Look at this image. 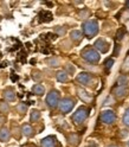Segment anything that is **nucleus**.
I'll return each instance as SVG.
<instances>
[{
    "instance_id": "obj_1",
    "label": "nucleus",
    "mask_w": 129,
    "mask_h": 147,
    "mask_svg": "<svg viewBox=\"0 0 129 147\" xmlns=\"http://www.w3.org/2000/svg\"><path fill=\"white\" fill-rule=\"evenodd\" d=\"M81 56L83 59H85L89 63H98L99 62V53L94 48H90V47H87L83 49L81 52Z\"/></svg>"
},
{
    "instance_id": "obj_2",
    "label": "nucleus",
    "mask_w": 129,
    "mask_h": 147,
    "mask_svg": "<svg viewBox=\"0 0 129 147\" xmlns=\"http://www.w3.org/2000/svg\"><path fill=\"white\" fill-rule=\"evenodd\" d=\"M82 27H83V32H84V34L88 37V38H93V37H95L98 32V23L96 20H93V19L83 23Z\"/></svg>"
},
{
    "instance_id": "obj_3",
    "label": "nucleus",
    "mask_w": 129,
    "mask_h": 147,
    "mask_svg": "<svg viewBox=\"0 0 129 147\" xmlns=\"http://www.w3.org/2000/svg\"><path fill=\"white\" fill-rule=\"evenodd\" d=\"M89 115V109L87 107H79L72 115V121L76 125H81L82 122L85 121V119Z\"/></svg>"
},
{
    "instance_id": "obj_4",
    "label": "nucleus",
    "mask_w": 129,
    "mask_h": 147,
    "mask_svg": "<svg viewBox=\"0 0 129 147\" xmlns=\"http://www.w3.org/2000/svg\"><path fill=\"white\" fill-rule=\"evenodd\" d=\"M59 98H60V95L57 90H51L50 93L48 94L46 96V103L50 108H56L59 103Z\"/></svg>"
},
{
    "instance_id": "obj_5",
    "label": "nucleus",
    "mask_w": 129,
    "mask_h": 147,
    "mask_svg": "<svg viewBox=\"0 0 129 147\" xmlns=\"http://www.w3.org/2000/svg\"><path fill=\"white\" fill-rule=\"evenodd\" d=\"M73 107H75V101H73L72 98H70V97L63 98L59 102V110L63 114H67V113L71 112Z\"/></svg>"
},
{
    "instance_id": "obj_6",
    "label": "nucleus",
    "mask_w": 129,
    "mask_h": 147,
    "mask_svg": "<svg viewBox=\"0 0 129 147\" xmlns=\"http://www.w3.org/2000/svg\"><path fill=\"white\" fill-rule=\"evenodd\" d=\"M116 120V115L113 110H104L101 114V121L104 122L105 125H113Z\"/></svg>"
},
{
    "instance_id": "obj_7",
    "label": "nucleus",
    "mask_w": 129,
    "mask_h": 147,
    "mask_svg": "<svg viewBox=\"0 0 129 147\" xmlns=\"http://www.w3.org/2000/svg\"><path fill=\"white\" fill-rule=\"evenodd\" d=\"M76 80L78 83H81L83 86H90V83L93 82V76H91L89 72H79Z\"/></svg>"
},
{
    "instance_id": "obj_8",
    "label": "nucleus",
    "mask_w": 129,
    "mask_h": 147,
    "mask_svg": "<svg viewBox=\"0 0 129 147\" xmlns=\"http://www.w3.org/2000/svg\"><path fill=\"white\" fill-rule=\"evenodd\" d=\"M112 94L116 98H123V97H126V95L128 94V86H116L113 89Z\"/></svg>"
},
{
    "instance_id": "obj_9",
    "label": "nucleus",
    "mask_w": 129,
    "mask_h": 147,
    "mask_svg": "<svg viewBox=\"0 0 129 147\" xmlns=\"http://www.w3.org/2000/svg\"><path fill=\"white\" fill-rule=\"evenodd\" d=\"M94 47H95L96 50H98L99 52H102V53H105V52H108V50H109V44H108V42L104 40L103 38L97 39V40L95 42V44H94Z\"/></svg>"
},
{
    "instance_id": "obj_10",
    "label": "nucleus",
    "mask_w": 129,
    "mask_h": 147,
    "mask_svg": "<svg viewBox=\"0 0 129 147\" xmlns=\"http://www.w3.org/2000/svg\"><path fill=\"white\" fill-rule=\"evenodd\" d=\"M40 145H42V147H57V139H56V136H53V135L46 136L42 140Z\"/></svg>"
},
{
    "instance_id": "obj_11",
    "label": "nucleus",
    "mask_w": 129,
    "mask_h": 147,
    "mask_svg": "<svg viewBox=\"0 0 129 147\" xmlns=\"http://www.w3.org/2000/svg\"><path fill=\"white\" fill-rule=\"evenodd\" d=\"M52 19H53V16H52V13L49 12V11H42V12L39 13V16H38L39 23H49V22H51Z\"/></svg>"
},
{
    "instance_id": "obj_12",
    "label": "nucleus",
    "mask_w": 129,
    "mask_h": 147,
    "mask_svg": "<svg viewBox=\"0 0 129 147\" xmlns=\"http://www.w3.org/2000/svg\"><path fill=\"white\" fill-rule=\"evenodd\" d=\"M77 94H78L79 98L83 100L84 102H90V101H91V96H90V94L88 93L87 90H84V89L77 88Z\"/></svg>"
},
{
    "instance_id": "obj_13",
    "label": "nucleus",
    "mask_w": 129,
    "mask_h": 147,
    "mask_svg": "<svg viewBox=\"0 0 129 147\" xmlns=\"http://www.w3.org/2000/svg\"><path fill=\"white\" fill-rule=\"evenodd\" d=\"M22 132H23V134H24L25 136H27V138H31V136H33V134H34V131H33L32 126H30L29 123L23 125V127H22Z\"/></svg>"
},
{
    "instance_id": "obj_14",
    "label": "nucleus",
    "mask_w": 129,
    "mask_h": 147,
    "mask_svg": "<svg viewBox=\"0 0 129 147\" xmlns=\"http://www.w3.org/2000/svg\"><path fill=\"white\" fill-rule=\"evenodd\" d=\"M10 136H11L10 131H8L6 127H4V128H1V129H0V141L6 142V141L10 140Z\"/></svg>"
},
{
    "instance_id": "obj_15",
    "label": "nucleus",
    "mask_w": 129,
    "mask_h": 147,
    "mask_svg": "<svg viewBox=\"0 0 129 147\" xmlns=\"http://www.w3.org/2000/svg\"><path fill=\"white\" fill-rule=\"evenodd\" d=\"M4 97L5 100L7 101H14L15 100V93H14V90L11 89V88H8L4 91Z\"/></svg>"
},
{
    "instance_id": "obj_16",
    "label": "nucleus",
    "mask_w": 129,
    "mask_h": 147,
    "mask_svg": "<svg viewBox=\"0 0 129 147\" xmlns=\"http://www.w3.org/2000/svg\"><path fill=\"white\" fill-rule=\"evenodd\" d=\"M70 37H71V39H72L73 42H75V43H79V42L82 40L83 34H82V32H81V31H78V30H73V31H71Z\"/></svg>"
},
{
    "instance_id": "obj_17",
    "label": "nucleus",
    "mask_w": 129,
    "mask_h": 147,
    "mask_svg": "<svg viewBox=\"0 0 129 147\" xmlns=\"http://www.w3.org/2000/svg\"><path fill=\"white\" fill-rule=\"evenodd\" d=\"M56 77H57V81L62 82V83H64V82H68V80H69V75L67 74V71H64V70L58 71Z\"/></svg>"
},
{
    "instance_id": "obj_18",
    "label": "nucleus",
    "mask_w": 129,
    "mask_h": 147,
    "mask_svg": "<svg viewBox=\"0 0 129 147\" xmlns=\"http://www.w3.org/2000/svg\"><path fill=\"white\" fill-rule=\"evenodd\" d=\"M32 91H33V94H34V95L42 96V95L45 93V88H44L42 84H36V86H33Z\"/></svg>"
},
{
    "instance_id": "obj_19",
    "label": "nucleus",
    "mask_w": 129,
    "mask_h": 147,
    "mask_svg": "<svg viewBox=\"0 0 129 147\" xmlns=\"http://www.w3.org/2000/svg\"><path fill=\"white\" fill-rule=\"evenodd\" d=\"M68 140H69V142H70L71 145L76 146V145H78V142H79V135L72 133V134H70V135L68 136Z\"/></svg>"
},
{
    "instance_id": "obj_20",
    "label": "nucleus",
    "mask_w": 129,
    "mask_h": 147,
    "mask_svg": "<svg viewBox=\"0 0 129 147\" xmlns=\"http://www.w3.org/2000/svg\"><path fill=\"white\" fill-rule=\"evenodd\" d=\"M126 34H127V29H126V27H124V26L120 27L118 31L116 32V39H117V40H122V39L124 38Z\"/></svg>"
},
{
    "instance_id": "obj_21",
    "label": "nucleus",
    "mask_w": 129,
    "mask_h": 147,
    "mask_svg": "<svg viewBox=\"0 0 129 147\" xmlns=\"http://www.w3.org/2000/svg\"><path fill=\"white\" fill-rule=\"evenodd\" d=\"M40 119V112L39 110H37V109H33L31 114H30V120L31 122H36V121H38Z\"/></svg>"
},
{
    "instance_id": "obj_22",
    "label": "nucleus",
    "mask_w": 129,
    "mask_h": 147,
    "mask_svg": "<svg viewBox=\"0 0 129 147\" xmlns=\"http://www.w3.org/2000/svg\"><path fill=\"white\" fill-rule=\"evenodd\" d=\"M116 83H117V86H128V76L127 75L118 76Z\"/></svg>"
},
{
    "instance_id": "obj_23",
    "label": "nucleus",
    "mask_w": 129,
    "mask_h": 147,
    "mask_svg": "<svg viewBox=\"0 0 129 147\" xmlns=\"http://www.w3.org/2000/svg\"><path fill=\"white\" fill-rule=\"evenodd\" d=\"M8 110H10V106H8V103L6 102H0V113H3V114H6L8 113Z\"/></svg>"
},
{
    "instance_id": "obj_24",
    "label": "nucleus",
    "mask_w": 129,
    "mask_h": 147,
    "mask_svg": "<svg viewBox=\"0 0 129 147\" xmlns=\"http://www.w3.org/2000/svg\"><path fill=\"white\" fill-rule=\"evenodd\" d=\"M113 64H114V58H107V59H105V62H104V68H105V71H107V72H108L110 69H112Z\"/></svg>"
},
{
    "instance_id": "obj_25",
    "label": "nucleus",
    "mask_w": 129,
    "mask_h": 147,
    "mask_svg": "<svg viewBox=\"0 0 129 147\" xmlns=\"http://www.w3.org/2000/svg\"><path fill=\"white\" fill-rule=\"evenodd\" d=\"M46 63L49 64L50 67H58L59 65V61L57 58H48Z\"/></svg>"
},
{
    "instance_id": "obj_26",
    "label": "nucleus",
    "mask_w": 129,
    "mask_h": 147,
    "mask_svg": "<svg viewBox=\"0 0 129 147\" xmlns=\"http://www.w3.org/2000/svg\"><path fill=\"white\" fill-rule=\"evenodd\" d=\"M122 120H123V123H124L126 126H128V127H129V108L126 110V113L123 114Z\"/></svg>"
},
{
    "instance_id": "obj_27",
    "label": "nucleus",
    "mask_w": 129,
    "mask_h": 147,
    "mask_svg": "<svg viewBox=\"0 0 129 147\" xmlns=\"http://www.w3.org/2000/svg\"><path fill=\"white\" fill-rule=\"evenodd\" d=\"M42 38H46V39H49V40H54V39L57 38V34H56V33H46L45 36L42 34Z\"/></svg>"
},
{
    "instance_id": "obj_28",
    "label": "nucleus",
    "mask_w": 129,
    "mask_h": 147,
    "mask_svg": "<svg viewBox=\"0 0 129 147\" xmlns=\"http://www.w3.org/2000/svg\"><path fill=\"white\" fill-rule=\"evenodd\" d=\"M120 51H121V45L120 44H117V43H115V48H114V52H113V56H117V55L120 53Z\"/></svg>"
},
{
    "instance_id": "obj_29",
    "label": "nucleus",
    "mask_w": 129,
    "mask_h": 147,
    "mask_svg": "<svg viewBox=\"0 0 129 147\" xmlns=\"http://www.w3.org/2000/svg\"><path fill=\"white\" fill-rule=\"evenodd\" d=\"M18 110H19V113H25L26 110H27V106L26 105H24V103H20L19 106H18Z\"/></svg>"
},
{
    "instance_id": "obj_30",
    "label": "nucleus",
    "mask_w": 129,
    "mask_h": 147,
    "mask_svg": "<svg viewBox=\"0 0 129 147\" xmlns=\"http://www.w3.org/2000/svg\"><path fill=\"white\" fill-rule=\"evenodd\" d=\"M65 69H67V71H68V72H67L68 75H69V74H70V75H72V74L75 72V68H73L71 64H68V65L65 67Z\"/></svg>"
},
{
    "instance_id": "obj_31",
    "label": "nucleus",
    "mask_w": 129,
    "mask_h": 147,
    "mask_svg": "<svg viewBox=\"0 0 129 147\" xmlns=\"http://www.w3.org/2000/svg\"><path fill=\"white\" fill-rule=\"evenodd\" d=\"M32 77H33L34 81H40L42 80V74L40 72H34L32 75Z\"/></svg>"
},
{
    "instance_id": "obj_32",
    "label": "nucleus",
    "mask_w": 129,
    "mask_h": 147,
    "mask_svg": "<svg viewBox=\"0 0 129 147\" xmlns=\"http://www.w3.org/2000/svg\"><path fill=\"white\" fill-rule=\"evenodd\" d=\"M54 31H56V32H57V34H59V36H63L64 33H65V30L62 29V27H59V26H57L56 29H54Z\"/></svg>"
},
{
    "instance_id": "obj_33",
    "label": "nucleus",
    "mask_w": 129,
    "mask_h": 147,
    "mask_svg": "<svg viewBox=\"0 0 129 147\" xmlns=\"http://www.w3.org/2000/svg\"><path fill=\"white\" fill-rule=\"evenodd\" d=\"M123 70H127V69H129V56L126 58V61H124V63H123V68H122Z\"/></svg>"
},
{
    "instance_id": "obj_34",
    "label": "nucleus",
    "mask_w": 129,
    "mask_h": 147,
    "mask_svg": "<svg viewBox=\"0 0 129 147\" xmlns=\"http://www.w3.org/2000/svg\"><path fill=\"white\" fill-rule=\"evenodd\" d=\"M11 80H12L13 82H15V81H18V76L15 75V74H12V76H11Z\"/></svg>"
},
{
    "instance_id": "obj_35",
    "label": "nucleus",
    "mask_w": 129,
    "mask_h": 147,
    "mask_svg": "<svg viewBox=\"0 0 129 147\" xmlns=\"http://www.w3.org/2000/svg\"><path fill=\"white\" fill-rule=\"evenodd\" d=\"M0 67H1V68H5V67H7V62H3L1 64H0Z\"/></svg>"
},
{
    "instance_id": "obj_36",
    "label": "nucleus",
    "mask_w": 129,
    "mask_h": 147,
    "mask_svg": "<svg viewBox=\"0 0 129 147\" xmlns=\"http://www.w3.org/2000/svg\"><path fill=\"white\" fill-rule=\"evenodd\" d=\"M45 4H46L48 6H50V7H52V6H53V4H52V3H45Z\"/></svg>"
},
{
    "instance_id": "obj_37",
    "label": "nucleus",
    "mask_w": 129,
    "mask_h": 147,
    "mask_svg": "<svg viewBox=\"0 0 129 147\" xmlns=\"http://www.w3.org/2000/svg\"><path fill=\"white\" fill-rule=\"evenodd\" d=\"M26 47L30 49V48H31V43H26Z\"/></svg>"
},
{
    "instance_id": "obj_38",
    "label": "nucleus",
    "mask_w": 129,
    "mask_h": 147,
    "mask_svg": "<svg viewBox=\"0 0 129 147\" xmlns=\"http://www.w3.org/2000/svg\"><path fill=\"white\" fill-rule=\"evenodd\" d=\"M126 7L129 8V1H126Z\"/></svg>"
},
{
    "instance_id": "obj_39",
    "label": "nucleus",
    "mask_w": 129,
    "mask_h": 147,
    "mask_svg": "<svg viewBox=\"0 0 129 147\" xmlns=\"http://www.w3.org/2000/svg\"><path fill=\"white\" fill-rule=\"evenodd\" d=\"M36 63V59H31V64H34Z\"/></svg>"
},
{
    "instance_id": "obj_40",
    "label": "nucleus",
    "mask_w": 129,
    "mask_h": 147,
    "mask_svg": "<svg viewBox=\"0 0 129 147\" xmlns=\"http://www.w3.org/2000/svg\"><path fill=\"white\" fill-rule=\"evenodd\" d=\"M27 147H36V146H32V145H31V146H27Z\"/></svg>"
},
{
    "instance_id": "obj_41",
    "label": "nucleus",
    "mask_w": 129,
    "mask_h": 147,
    "mask_svg": "<svg viewBox=\"0 0 129 147\" xmlns=\"http://www.w3.org/2000/svg\"><path fill=\"white\" fill-rule=\"evenodd\" d=\"M109 147H117V146H109Z\"/></svg>"
},
{
    "instance_id": "obj_42",
    "label": "nucleus",
    "mask_w": 129,
    "mask_h": 147,
    "mask_svg": "<svg viewBox=\"0 0 129 147\" xmlns=\"http://www.w3.org/2000/svg\"><path fill=\"white\" fill-rule=\"evenodd\" d=\"M128 147H129V142H128Z\"/></svg>"
}]
</instances>
